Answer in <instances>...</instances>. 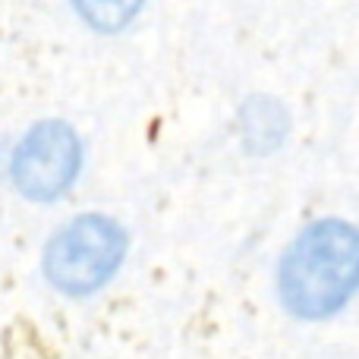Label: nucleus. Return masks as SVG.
<instances>
[{"label":"nucleus","mask_w":359,"mask_h":359,"mask_svg":"<svg viewBox=\"0 0 359 359\" xmlns=\"http://www.w3.org/2000/svg\"><path fill=\"white\" fill-rule=\"evenodd\" d=\"M79 142L73 130L57 120L38 123L29 136L19 142L13 158V180L19 192L29 198H57L79 170Z\"/></svg>","instance_id":"nucleus-3"},{"label":"nucleus","mask_w":359,"mask_h":359,"mask_svg":"<svg viewBox=\"0 0 359 359\" xmlns=\"http://www.w3.org/2000/svg\"><path fill=\"white\" fill-rule=\"evenodd\" d=\"M73 4L92 29L117 32L136 16L142 0H73Z\"/></svg>","instance_id":"nucleus-5"},{"label":"nucleus","mask_w":359,"mask_h":359,"mask_svg":"<svg viewBox=\"0 0 359 359\" xmlns=\"http://www.w3.org/2000/svg\"><path fill=\"white\" fill-rule=\"evenodd\" d=\"M287 133V117L274 101L255 98L243 111V136H246L252 151H271L274 145L284 139Z\"/></svg>","instance_id":"nucleus-4"},{"label":"nucleus","mask_w":359,"mask_h":359,"mask_svg":"<svg viewBox=\"0 0 359 359\" xmlns=\"http://www.w3.org/2000/svg\"><path fill=\"white\" fill-rule=\"evenodd\" d=\"M359 290V230L318 221L297 236L280 265V297L299 318L334 316Z\"/></svg>","instance_id":"nucleus-1"},{"label":"nucleus","mask_w":359,"mask_h":359,"mask_svg":"<svg viewBox=\"0 0 359 359\" xmlns=\"http://www.w3.org/2000/svg\"><path fill=\"white\" fill-rule=\"evenodd\" d=\"M126 252V236L111 217L82 215L48 243L44 274L63 293L86 297L111 280Z\"/></svg>","instance_id":"nucleus-2"}]
</instances>
